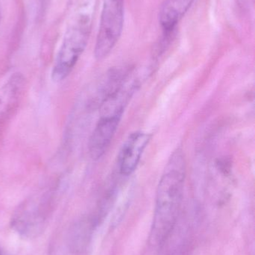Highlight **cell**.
I'll return each mask as SVG.
<instances>
[{"instance_id":"1","label":"cell","mask_w":255,"mask_h":255,"mask_svg":"<svg viewBox=\"0 0 255 255\" xmlns=\"http://www.w3.org/2000/svg\"><path fill=\"white\" fill-rule=\"evenodd\" d=\"M185 178V159L182 150L178 148L169 159L157 187L151 230V240L155 245H162L166 241L176 223Z\"/></svg>"},{"instance_id":"2","label":"cell","mask_w":255,"mask_h":255,"mask_svg":"<svg viewBox=\"0 0 255 255\" xmlns=\"http://www.w3.org/2000/svg\"><path fill=\"white\" fill-rule=\"evenodd\" d=\"M91 30V17L81 15L64 36L52 67V79L64 80L71 73L88 44Z\"/></svg>"},{"instance_id":"3","label":"cell","mask_w":255,"mask_h":255,"mask_svg":"<svg viewBox=\"0 0 255 255\" xmlns=\"http://www.w3.org/2000/svg\"><path fill=\"white\" fill-rule=\"evenodd\" d=\"M124 22V0H104L94 56L103 60L116 46L122 34Z\"/></svg>"},{"instance_id":"4","label":"cell","mask_w":255,"mask_h":255,"mask_svg":"<svg viewBox=\"0 0 255 255\" xmlns=\"http://www.w3.org/2000/svg\"><path fill=\"white\" fill-rule=\"evenodd\" d=\"M151 139V134L144 131L129 135L118 154V169L121 175L128 176L136 170Z\"/></svg>"},{"instance_id":"5","label":"cell","mask_w":255,"mask_h":255,"mask_svg":"<svg viewBox=\"0 0 255 255\" xmlns=\"http://www.w3.org/2000/svg\"><path fill=\"white\" fill-rule=\"evenodd\" d=\"M120 117H100L88 142L89 155L93 160L101 158L107 151L119 125Z\"/></svg>"},{"instance_id":"6","label":"cell","mask_w":255,"mask_h":255,"mask_svg":"<svg viewBox=\"0 0 255 255\" xmlns=\"http://www.w3.org/2000/svg\"><path fill=\"white\" fill-rule=\"evenodd\" d=\"M196 0H165L159 13V22L165 34L175 29Z\"/></svg>"},{"instance_id":"7","label":"cell","mask_w":255,"mask_h":255,"mask_svg":"<svg viewBox=\"0 0 255 255\" xmlns=\"http://www.w3.org/2000/svg\"><path fill=\"white\" fill-rule=\"evenodd\" d=\"M0 255H10L9 254H7L6 252H4V250H0Z\"/></svg>"}]
</instances>
